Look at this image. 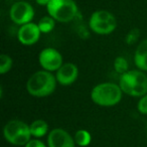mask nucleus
Listing matches in <instances>:
<instances>
[{"instance_id": "nucleus-1", "label": "nucleus", "mask_w": 147, "mask_h": 147, "mask_svg": "<svg viewBox=\"0 0 147 147\" xmlns=\"http://www.w3.org/2000/svg\"><path fill=\"white\" fill-rule=\"evenodd\" d=\"M57 78L51 71H36L26 82V91L35 98H45L53 94L57 89Z\"/></svg>"}, {"instance_id": "nucleus-2", "label": "nucleus", "mask_w": 147, "mask_h": 147, "mask_svg": "<svg viewBox=\"0 0 147 147\" xmlns=\"http://www.w3.org/2000/svg\"><path fill=\"white\" fill-rule=\"evenodd\" d=\"M118 85L123 94L141 98L147 94V75L140 69H130L121 75Z\"/></svg>"}, {"instance_id": "nucleus-3", "label": "nucleus", "mask_w": 147, "mask_h": 147, "mask_svg": "<svg viewBox=\"0 0 147 147\" xmlns=\"http://www.w3.org/2000/svg\"><path fill=\"white\" fill-rule=\"evenodd\" d=\"M123 92L118 84L111 82L100 83L93 87L91 100L101 107H113L121 102Z\"/></svg>"}, {"instance_id": "nucleus-4", "label": "nucleus", "mask_w": 147, "mask_h": 147, "mask_svg": "<svg viewBox=\"0 0 147 147\" xmlns=\"http://www.w3.org/2000/svg\"><path fill=\"white\" fill-rule=\"evenodd\" d=\"M47 11L57 22L67 23L76 18L79 8L75 0H51Z\"/></svg>"}, {"instance_id": "nucleus-5", "label": "nucleus", "mask_w": 147, "mask_h": 147, "mask_svg": "<svg viewBox=\"0 0 147 147\" xmlns=\"http://www.w3.org/2000/svg\"><path fill=\"white\" fill-rule=\"evenodd\" d=\"M3 135L7 142L17 146H25L31 140L29 125L17 119L10 120L5 124L3 128Z\"/></svg>"}, {"instance_id": "nucleus-6", "label": "nucleus", "mask_w": 147, "mask_h": 147, "mask_svg": "<svg viewBox=\"0 0 147 147\" xmlns=\"http://www.w3.org/2000/svg\"><path fill=\"white\" fill-rule=\"evenodd\" d=\"M89 27L98 35H109L116 29L117 19L110 11L97 10L89 18Z\"/></svg>"}, {"instance_id": "nucleus-7", "label": "nucleus", "mask_w": 147, "mask_h": 147, "mask_svg": "<svg viewBox=\"0 0 147 147\" xmlns=\"http://www.w3.org/2000/svg\"><path fill=\"white\" fill-rule=\"evenodd\" d=\"M9 17L11 21L16 25H24L26 23L32 22L34 17V9L30 3L26 1H15L10 7Z\"/></svg>"}, {"instance_id": "nucleus-8", "label": "nucleus", "mask_w": 147, "mask_h": 147, "mask_svg": "<svg viewBox=\"0 0 147 147\" xmlns=\"http://www.w3.org/2000/svg\"><path fill=\"white\" fill-rule=\"evenodd\" d=\"M38 63L42 69L47 71H57L63 65L61 53L53 47H45L38 55Z\"/></svg>"}, {"instance_id": "nucleus-9", "label": "nucleus", "mask_w": 147, "mask_h": 147, "mask_svg": "<svg viewBox=\"0 0 147 147\" xmlns=\"http://www.w3.org/2000/svg\"><path fill=\"white\" fill-rule=\"evenodd\" d=\"M41 31L37 23L29 22L21 25L17 30V39L22 45H33L39 40Z\"/></svg>"}, {"instance_id": "nucleus-10", "label": "nucleus", "mask_w": 147, "mask_h": 147, "mask_svg": "<svg viewBox=\"0 0 147 147\" xmlns=\"http://www.w3.org/2000/svg\"><path fill=\"white\" fill-rule=\"evenodd\" d=\"M79 77V67L74 63H63V65L55 71V78L61 86H69L76 82Z\"/></svg>"}, {"instance_id": "nucleus-11", "label": "nucleus", "mask_w": 147, "mask_h": 147, "mask_svg": "<svg viewBox=\"0 0 147 147\" xmlns=\"http://www.w3.org/2000/svg\"><path fill=\"white\" fill-rule=\"evenodd\" d=\"M74 138L61 128L53 129L47 136L49 147H75Z\"/></svg>"}, {"instance_id": "nucleus-12", "label": "nucleus", "mask_w": 147, "mask_h": 147, "mask_svg": "<svg viewBox=\"0 0 147 147\" xmlns=\"http://www.w3.org/2000/svg\"><path fill=\"white\" fill-rule=\"evenodd\" d=\"M134 63L137 69L147 71V38L137 45L134 53Z\"/></svg>"}, {"instance_id": "nucleus-13", "label": "nucleus", "mask_w": 147, "mask_h": 147, "mask_svg": "<svg viewBox=\"0 0 147 147\" xmlns=\"http://www.w3.org/2000/svg\"><path fill=\"white\" fill-rule=\"evenodd\" d=\"M29 129L31 136H33L35 139L41 138L49 133V124L42 119H37L29 125Z\"/></svg>"}, {"instance_id": "nucleus-14", "label": "nucleus", "mask_w": 147, "mask_h": 147, "mask_svg": "<svg viewBox=\"0 0 147 147\" xmlns=\"http://www.w3.org/2000/svg\"><path fill=\"white\" fill-rule=\"evenodd\" d=\"M74 140L81 147H87L92 141V136H91L90 132L85 129H80L75 133L74 136Z\"/></svg>"}, {"instance_id": "nucleus-15", "label": "nucleus", "mask_w": 147, "mask_h": 147, "mask_svg": "<svg viewBox=\"0 0 147 147\" xmlns=\"http://www.w3.org/2000/svg\"><path fill=\"white\" fill-rule=\"evenodd\" d=\"M55 22L57 21L49 15H45V16L41 17L39 19V21L37 22V25H38L39 29H40L41 33H49L55 29Z\"/></svg>"}, {"instance_id": "nucleus-16", "label": "nucleus", "mask_w": 147, "mask_h": 147, "mask_svg": "<svg viewBox=\"0 0 147 147\" xmlns=\"http://www.w3.org/2000/svg\"><path fill=\"white\" fill-rule=\"evenodd\" d=\"M113 67H114V69L116 73L123 75L126 71H129V63L128 61L125 59L124 57H117L116 59H114V63H113Z\"/></svg>"}, {"instance_id": "nucleus-17", "label": "nucleus", "mask_w": 147, "mask_h": 147, "mask_svg": "<svg viewBox=\"0 0 147 147\" xmlns=\"http://www.w3.org/2000/svg\"><path fill=\"white\" fill-rule=\"evenodd\" d=\"M13 65V61L11 57L6 53H2L0 55V74L5 75L11 69Z\"/></svg>"}, {"instance_id": "nucleus-18", "label": "nucleus", "mask_w": 147, "mask_h": 147, "mask_svg": "<svg viewBox=\"0 0 147 147\" xmlns=\"http://www.w3.org/2000/svg\"><path fill=\"white\" fill-rule=\"evenodd\" d=\"M139 36H140V31H139V29H137V28L131 29V30L126 34L125 41H126L127 45H132L138 40Z\"/></svg>"}, {"instance_id": "nucleus-19", "label": "nucleus", "mask_w": 147, "mask_h": 147, "mask_svg": "<svg viewBox=\"0 0 147 147\" xmlns=\"http://www.w3.org/2000/svg\"><path fill=\"white\" fill-rule=\"evenodd\" d=\"M137 109L143 115H147V94L141 97L137 104Z\"/></svg>"}, {"instance_id": "nucleus-20", "label": "nucleus", "mask_w": 147, "mask_h": 147, "mask_svg": "<svg viewBox=\"0 0 147 147\" xmlns=\"http://www.w3.org/2000/svg\"><path fill=\"white\" fill-rule=\"evenodd\" d=\"M24 147H47L42 141L38 140V139H31Z\"/></svg>"}, {"instance_id": "nucleus-21", "label": "nucleus", "mask_w": 147, "mask_h": 147, "mask_svg": "<svg viewBox=\"0 0 147 147\" xmlns=\"http://www.w3.org/2000/svg\"><path fill=\"white\" fill-rule=\"evenodd\" d=\"M49 1H51V0H35V2L38 5H40V6H45V7H47V5L49 3Z\"/></svg>"}, {"instance_id": "nucleus-22", "label": "nucleus", "mask_w": 147, "mask_h": 147, "mask_svg": "<svg viewBox=\"0 0 147 147\" xmlns=\"http://www.w3.org/2000/svg\"><path fill=\"white\" fill-rule=\"evenodd\" d=\"M15 1H23V0H15Z\"/></svg>"}]
</instances>
